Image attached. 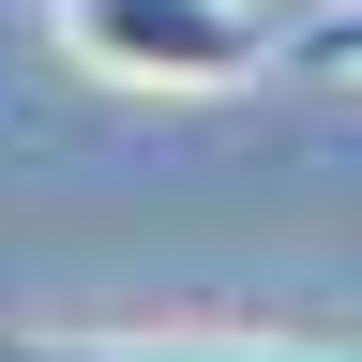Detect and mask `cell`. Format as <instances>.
I'll list each match as a JSON object with an SVG mask.
<instances>
[{
	"label": "cell",
	"mask_w": 362,
	"mask_h": 362,
	"mask_svg": "<svg viewBox=\"0 0 362 362\" xmlns=\"http://www.w3.org/2000/svg\"><path fill=\"white\" fill-rule=\"evenodd\" d=\"M287 76H332V90H362V0H332V16H302V30H287Z\"/></svg>",
	"instance_id": "cell-3"
},
{
	"label": "cell",
	"mask_w": 362,
	"mask_h": 362,
	"mask_svg": "<svg viewBox=\"0 0 362 362\" xmlns=\"http://www.w3.org/2000/svg\"><path fill=\"white\" fill-rule=\"evenodd\" d=\"M0 362H362L317 332H0Z\"/></svg>",
	"instance_id": "cell-2"
},
{
	"label": "cell",
	"mask_w": 362,
	"mask_h": 362,
	"mask_svg": "<svg viewBox=\"0 0 362 362\" xmlns=\"http://www.w3.org/2000/svg\"><path fill=\"white\" fill-rule=\"evenodd\" d=\"M61 61L106 90H242L287 61L257 0H61Z\"/></svg>",
	"instance_id": "cell-1"
}]
</instances>
